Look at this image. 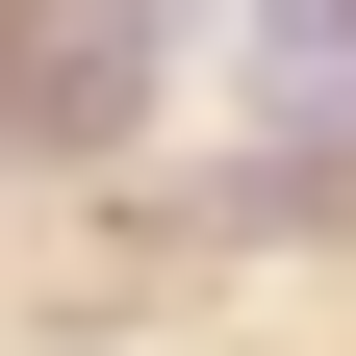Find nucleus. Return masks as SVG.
Here are the masks:
<instances>
[{
  "instance_id": "f257e3e1",
  "label": "nucleus",
  "mask_w": 356,
  "mask_h": 356,
  "mask_svg": "<svg viewBox=\"0 0 356 356\" xmlns=\"http://www.w3.org/2000/svg\"><path fill=\"white\" fill-rule=\"evenodd\" d=\"M153 0H0V153H127Z\"/></svg>"
}]
</instances>
